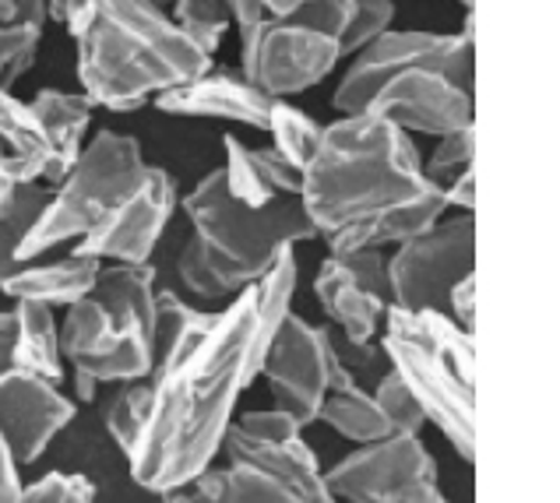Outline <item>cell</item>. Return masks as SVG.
<instances>
[{
  "label": "cell",
  "mask_w": 560,
  "mask_h": 503,
  "mask_svg": "<svg viewBox=\"0 0 560 503\" xmlns=\"http://www.w3.org/2000/svg\"><path fill=\"white\" fill-rule=\"evenodd\" d=\"M177 204L180 198L173 176L163 166H149L141 184L114 208V215L78 239L74 250L100 257L103 265H149Z\"/></svg>",
  "instance_id": "cell-14"
},
{
  "label": "cell",
  "mask_w": 560,
  "mask_h": 503,
  "mask_svg": "<svg viewBox=\"0 0 560 503\" xmlns=\"http://www.w3.org/2000/svg\"><path fill=\"white\" fill-rule=\"evenodd\" d=\"M170 19L177 22L184 36L208 57L219 54V46L233 25L226 8H222L219 0H180V4L170 11Z\"/></svg>",
  "instance_id": "cell-28"
},
{
  "label": "cell",
  "mask_w": 560,
  "mask_h": 503,
  "mask_svg": "<svg viewBox=\"0 0 560 503\" xmlns=\"http://www.w3.org/2000/svg\"><path fill=\"white\" fill-rule=\"evenodd\" d=\"M222 152H226L222 180H226V190L236 201L261 208L279 198H300V169L279 149H271V144L268 149H250L236 134H226Z\"/></svg>",
  "instance_id": "cell-20"
},
{
  "label": "cell",
  "mask_w": 560,
  "mask_h": 503,
  "mask_svg": "<svg viewBox=\"0 0 560 503\" xmlns=\"http://www.w3.org/2000/svg\"><path fill=\"white\" fill-rule=\"evenodd\" d=\"M14 355V311H0V373L11 370Z\"/></svg>",
  "instance_id": "cell-43"
},
{
  "label": "cell",
  "mask_w": 560,
  "mask_h": 503,
  "mask_svg": "<svg viewBox=\"0 0 560 503\" xmlns=\"http://www.w3.org/2000/svg\"><path fill=\"white\" fill-rule=\"evenodd\" d=\"M46 14H50V22H60L68 19V0H46Z\"/></svg>",
  "instance_id": "cell-46"
},
{
  "label": "cell",
  "mask_w": 560,
  "mask_h": 503,
  "mask_svg": "<svg viewBox=\"0 0 560 503\" xmlns=\"http://www.w3.org/2000/svg\"><path fill=\"white\" fill-rule=\"evenodd\" d=\"M300 4H311V0H261L265 14H271V19H285V14H293Z\"/></svg>",
  "instance_id": "cell-44"
},
{
  "label": "cell",
  "mask_w": 560,
  "mask_h": 503,
  "mask_svg": "<svg viewBox=\"0 0 560 503\" xmlns=\"http://www.w3.org/2000/svg\"><path fill=\"white\" fill-rule=\"evenodd\" d=\"M103 261L100 257L78 254L71 250L60 261H22L19 271H11L0 292L11 300H36V303H50V306H68L78 296L92 292L95 279H100Z\"/></svg>",
  "instance_id": "cell-22"
},
{
  "label": "cell",
  "mask_w": 560,
  "mask_h": 503,
  "mask_svg": "<svg viewBox=\"0 0 560 503\" xmlns=\"http://www.w3.org/2000/svg\"><path fill=\"white\" fill-rule=\"evenodd\" d=\"M444 204L455 208V212H472L476 208V173L472 169L455 176V180L444 187Z\"/></svg>",
  "instance_id": "cell-41"
},
{
  "label": "cell",
  "mask_w": 560,
  "mask_h": 503,
  "mask_svg": "<svg viewBox=\"0 0 560 503\" xmlns=\"http://www.w3.org/2000/svg\"><path fill=\"white\" fill-rule=\"evenodd\" d=\"M317 423H325L328 430H335L353 444H366V441H377L384 433H392L381 405L374 401V395L366 391V387H360V381L331 387L322 401V409H317Z\"/></svg>",
  "instance_id": "cell-25"
},
{
  "label": "cell",
  "mask_w": 560,
  "mask_h": 503,
  "mask_svg": "<svg viewBox=\"0 0 560 503\" xmlns=\"http://www.w3.org/2000/svg\"><path fill=\"white\" fill-rule=\"evenodd\" d=\"M374 401L381 405L384 419H388L392 433H423L427 426V412L423 405L416 401V395L406 387V381L388 366L374 384Z\"/></svg>",
  "instance_id": "cell-30"
},
{
  "label": "cell",
  "mask_w": 560,
  "mask_h": 503,
  "mask_svg": "<svg viewBox=\"0 0 560 503\" xmlns=\"http://www.w3.org/2000/svg\"><path fill=\"white\" fill-rule=\"evenodd\" d=\"M60 352L100 384L149 377L155 366V268L103 265L92 292L63 306Z\"/></svg>",
  "instance_id": "cell-5"
},
{
  "label": "cell",
  "mask_w": 560,
  "mask_h": 503,
  "mask_svg": "<svg viewBox=\"0 0 560 503\" xmlns=\"http://www.w3.org/2000/svg\"><path fill=\"white\" fill-rule=\"evenodd\" d=\"M285 19L339 39L349 19V0H311V4H300L293 14H285Z\"/></svg>",
  "instance_id": "cell-36"
},
{
  "label": "cell",
  "mask_w": 560,
  "mask_h": 503,
  "mask_svg": "<svg viewBox=\"0 0 560 503\" xmlns=\"http://www.w3.org/2000/svg\"><path fill=\"white\" fill-rule=\"evenodd\" d=\"M230 454V461H247L254 468H261L276 482L285 486V493L293 496V503H325L331 500L322 479V465H317L314 447L300 436H290V441L268 444V441H254V436L240 433L233 423L226 426V436H222V447Z\"/></svg>",
  "instance_id": "cell-17"
},
{
  "label": "cell",
  "mask_w": 560,
  "mask_h": 503,
  "mask_svg": "<svg viewBox=\"0 0 560 503\" xmlns=\"http://www.w3.org/2000/svg\"><path fill=\"white\" fill-rule=\"evenodd\" d=\"M472 159H476V127H462V131L438 138L434 152L423 162V173L430 184L444 190L455 176L472 169Z\"/></svg>",
  "instance_id": "cell-31"
},
{
  "label": "cell",
  "mask_w": 560,
  "mask_h": 503,
  "mask_svg": "<svg viewBox=\"0 0 560 503\" xmlns=\"http://www.w3.org/2000/svg\"><path fill=\"white\" fill-rule=\"evenodd\" d=\"M74 387H78V398H82V401H92L95 391H100V381H92V377H85V373H78V370H74Z\"/></svg>",
  "instance_id": "cell-45"
},
{
  "label": "cell",
  "mask_w": 560,
  "mask_h": 503,
  "mask_svg": "<svg viewBox=\"0 0 560 503\" xmlns=\"http://www.w3.org/2000/svg\"><path fill=\"white\" fill-rule=\"evenodd\" d=\"M78 81L95 109L135 113L159 92L212 71L166 8L149 0H68Z\"/></svg>",
  "instance_id": "cell-2"
},
{
  "label": "cell",
  "mask_w": 560,
  "mask_h": 503,
  "mask_svg": "<svg viewBox=\"0 0 560 503\" xmlns=\"http://www.w3.org/2000/svg\"><path fill=\"white\" fill-rule=\"evenodd\" d=\"M25 503H89L95 500V482L82 472H46L22 486Z\"/></svg>",
  "instance_id": "cell-34"
},
{
  "label": "cell",
  "mask_w": 560,
  "mask_h": 503,
  "mask_svg": "<svg viewBox=\"0 0 560 503\" xmlns=\"http://www.w3.org/2000/svg\"><path fill=\"white\" fill-rule=\"evenodd\" d=\"M190 236L177 257L180 285L201 303H230L240 289L258 282L285 247L317 239L300 198H279L250 208L236 201L222 180V166L205 173L184 198Z\"/></svg>",
  "instance_id": "cell-4"
},
{
  "label": "cell",
  "mask_w": 560,
  "mask_h": 503,
  "mask_svg": "<svg viewBox=\"0 0 560 503\" xmlns=\"http://www.w3.org/2000/svg\"><path fill=\"white\" fill-rule=\"evenodd\" d=\"M54 144L28 103L0 89V184H46Z\"/></svg>",
  "instance_id": "cell-21"
},
{
  "label": "cell",
  "mask_w": 560,
  "mask_h": 503,
  "mask_svg": "<svg viewBox=\"0 0 560 503\" xmlns=\"http://www.w3.org/2000/svg\"><path fill=\"white\" fill-rule=\"evenodd\" d=\"M145 169L149 162L141 155L138 138L100 131L89 144H82L68 173L50 187V201L19 247V261H36V257L89 236L141 184Z\"/></svg>",
  "instance_id": "cell-7"
},
{
  "label": "cell",
  "mask_w": 560,
  "mask_h": 503,
  "mask_svg": "<svg viewBox=\"0 0 560 503\" xmlns=\"http://www.w3.org/2000/svg\"><path fill=\"white\" fill-rule=\"evenodd\" d=\"M430 187L412 138L371 113H339L325 124L300 169V204L317 236L423 198Z\"/></svg>",
  "instance_id": "cell-3"
},
{
  "label": "cell",
  "mask_w": 560,
  "mask_h": 503,
  "mask_svg": "<svg viewBox=\"0 0 560 503\" xmlns=\"http://www.w3.org/2000/svg\"><path fill=\"white\" fill-rule=\"evenodd\" d=\"M395 22V4L392 0H349V19L339 36V54L342 60L363 50L366 43L377 39L384 28Z\"/></svg>",
  "instance_id": "cell-32"
},
{
  "label": "cell",
  "mask_w": 560,
  "mask_h": 503,
  "mask_svg": "<svg viewBox=\"0 0 560 503\" xmlns=\"http://www.w3.org/2000/svg\"><path fill=\"white\" fill-rule=\"evenodd\" d=\"M71 419L74 401L57 381L22 366L0 373V436L19 465H36Z\"/></svg>",
  "instance_id": "cell-15"
},
{
  "label": "cell",
  "mask_w": 560,
  "mask_h": 503,
  "mask_svg": "<svg viewBox=\"0 0 560 503\" xmlns=\"http://www.w3.org/2000/svg\"><path fill=\"white\" fill-rule=\"evenodd\" d=\"M331 349L335 355H339V363L353 373V377H360V373H381L388 370V355H384L381 342H349V338L342 335H331Z\"/></svg>",
  "instance_id": "cell-37"
},
{
  "label": "cell",
  "mask_w": 560,
  "mask_h": 503,
  "mask_svg": "<svg viewBox=\"0 0 560 503\" xmlns=\"http://www.w3.org/2000/svg\"><path fill=\"white\" fill-rule=\"evenodd\" d=\"M39 43V25H0V89H11L25 71H32Z\"/></svg>",
  "instance_id": "cell-33"
},
{
  "label": "cell",
  "mask_w": 560,
  "mask_h": 503,
  "mask_svg": "<svg viewBox=\"0 0 560 503\" xmlns=\"http://www.w3.org/2000/svg\"><path fill=\"white\" fill-rule=\"evenodd\" d=\"M149 4H155V8H166V11H173L180 4V0H149Z\"/></svg>",
  "instance_id": "cell-47"
},
{
  "label": "cell",
  "mask_w": 560,
  "mask_h": 503,
  "mask_svg": "<svg viewBox=\"0 0 560 503\" xmlns=\"http://www.w3.org/2000/svg\"><path fill=\"white\" fill-rule=\"evenodd\" d=\"M296 257L279 254L258 282L226 306L198 311L159 349L149 373V416L127 454L141 490L163 496L215 461L236 401L261 377V355L293 306Z\"/></svg>",
  "instance_id": "cell-1"
},
{
  "label": "cell",
  "mask_w": 560,
  "mask_h": 503,
  "mask_svg": "<svg viewBox=\"0 0 560 503\" xmlns=\"http://www.w3.org/2000/svg\"><path fill=\"white\" fill-rule=\"evenodd\" d=\"M409 63H427L438 68L458 85L472 89L476 68V14L466 11V25L458 32H420V28H384L377 39H371L349 57V68L331 95V106L339 113H363L366 100L388 81L395 71Z\"/></svg>",
  "instance_id": "cell-8"
},
{
  "label": "cell",
  "mask_w": 560,
  "mask_h": 503,
  "mask_svg": "<svg viewBox=\"0 0 560 503\" xmlns=\"http://www.w3.org/2000/svg\"><path fill=\"white\" fill-rule=\"evenodd\" d=\"M314 296L322 303V311L328 314V320L339 328L342 338H349V342H371V338H377L384 324V311L392 306V300L384 296V292L360 282L357 274L331 254L325 257V265L317 268Z\"/></svg>",
  "instance_id": "cell-18"
},
{
  "label": "cell",
  "mask_w": 560,
  "mask_h": 503,
  "mask_svg": "<svg viewBox=\"0 0 560 503\" xmlns=\"http://www.w3.org/2000/svg\"><path fill=\"white\" fill-rule=\"evenodd\" d=\"M381 349L388 366L406 381V387L423 405L427 423H434L444 441L455 447L462 461L476 458V426H472V366L476 346L472 331L441 311H384Z\"/></svg>",
  "instance_id": "cell-6"
},
{
  "label": "cell",
  "mask_w": 560,
  "mask_h": 503,
  "mask_svg": "<svg viewBox=\"0 0 560 503\" xmlns=\"http://www.w3.org/2000/svg\"><path fill=\"white\" fill-rule=\"evenodd\" d=\"M50 201L46 184H0V282L19 271V247Z\"/></svg>",
  "instance_id": "cell-26"
},
{
  "label": "cell",
  "mask_w": 560,
  "mask_h": 503,
  "mask_svg": "<svg viewBox=\"0 0 560 503\" xmlns=\"http://www.w3.org/2000/svg\"><path fill=\"white\" fill-rule=\"evenodd\" d=\"M363 113L395 124L406 134H452L462 127H476V103L472 89L458 85L438 68L427 63H409L395 71L384 85L366 100Z\"/></svg>",
  "instance_id": "cell-13"
},
{
  "label": "cell",
  "mask_w": 560,
  "mask_h": 503,
  "mask_svg": "<svg viewBox=\"0 0 560 503\" xmlns=\"http://www.w3.org/2000/svg\"><path fill=\"white\" fill-rule=\"evenodd\" d=\"M458 4H462V8H466V11H469V8L476 4V0H458Z\"/></svg>",
  "instance_id": "cell-48"
},
{
  "label": "cell",
  "mask_w": 560,
  "mask_h": 503,
  "mask_svg": "<svg viewBox=\"0 0 560 503\" xmlns=\"http://www.w3.org/2000/svg\"><path fill=\"white\" fill-rule=\"evenodd\" d=\"M28 106L39 117L46 138H50V144H54V166H50V176H46V187H54L60 176L68 173L71 162L78 159V152H82L95 103L85 92L43 89V92L32 95Z\"/></svg>",
  "instance_id": "cell-23"
},
{
  "label": "cell",
  "mask_w": 560,
  "mask_h": 503,
  "mask_svg": "<svg viewBox=\"0 0 560 503\" xmlns=\"http://www.w3.org/2000/svg\"><path fill=\"white\" fill-rule=\"evenodd\" d=\"M331 500L353 503H438V461L420 433H384L322 472Z\"/></svg>",
  "instance_id": "cell-9"
},
{
  "label": "cell",
  "mask_w": 560,
  "mask_h": 503,
  "mask_svg": "<svg viewBox=\"0 0 560 503\" xmlns=\"http://www.w3.org/2000/svg\"><path fill=\"white\" fill-rule=\"evenodd\" d=\"M46 0H0V25H39L46 28Z\"/></svg>",
  "instance_id": "cell-39"
},
{
  "label": "cell",
  "mask_w": 560,
  "mask_h": 503,
  "mask_svg": "<svg viewBox=\"0 0 560 503\" xmlns=\"http://www.w3.org/2000/svg\"><path fill=\"white\" fill-rule=\"evenodd\" d=\"M447 317H452L458 328L476 331V271L462 274V279L447 292Z\"/></svg>",
  "instance_id": "cell-38"
},
{
  "label": "cell",
  "mask_w": 560,
  "mask_h": 503,
  "mask_svg": "<svg viewBox=\"0 0 560 503\" xmlns=\"http://www.w3.org/2000/svg\"><path fill=\"white\" fill-rule=\"evenodd\" d=\"M265 131L271 134V149H279L296 169H303V162L311 159L317 138H322V124L307 117V113L293 106L290 100H276L268 109Z\"/></svg>",
  "instance_id": "cell-27"
},
{
  "label": "cell",
  "mask_w": 560,
  "mask_h": 503,
  "mask_svg": "<svg viewBox=\"0 0 560 503\" xmlns=\"http://www.w3.org/2000/svg\"><path fill=\"white\" fill-rule=\"evenodd\" d=\"M22 465L14 461V454L8 441L0 436V503H14L22 500Z\"/></svg>",
  "instance_id": "cell-40"
},
{
  "label": "cell",
  "mask_w": 560,
  "mask_h": 503,
  "mask_svg": "<svg viewBox=\"0 0 560 503\" xmlns=\"http://www.w3.org/2000/svg\"><path fill=\"white\" fill-rule=\"evenodd\" d=\"M155 109L173 113V117H208V120H230L244 124L254 131L268 127V109L276 100L250 85L240 71H205L198 78L173 85L155 95Z\"/></svg>",
  "instance_id": "cell-16"
},
{
  "label": "cell",
  "mask_w": 560,
  "mask_h": 503,
  "mask_svg": "<svg viewBox=\"0 0 560 503\" xmlns=\"http://www.w3.org/2000/svg\"><path fill=\"white\" fill-rule=\"evenodd\" d=\"M339 60V39L290 19L265 14L261 22L240 28V74L268 100H293L322 85Z\"/></svg>",
  "instance_id": "cell-12"
},
{
  "label": "cell",
  "mask_w": 560,
  "mask_h": 503,
  "mask_svg": "<svg viewBox=\"0 0 560 503\" xmlns=\"http://www.w3.org/2000/svg\"><path fill=\"white\" fill-rule=\"evenodd\" d=\"M219 4L226 8V14H230V22L236 25V32L265 19L261 0H219Z\"/></svg>",
  "instance_id": "cell-42"
},
{
  "label": "cell",
  "mask_w": 560,
  "mask_h": 503,
  "mask_svg": "<svg viewBox=\"0 0 560 503\" xmlns=\"http://www.w3.org/2000/svg\"><path fill=\"white\" fill-rule=\"evenodd\" d=\"M145 416H149V377L124 381L120 395L106 409V433L120 447L124 458L131 454L141 426H145Z\"/></svg>",
  "instance_id": "cell-29"
},
{
  "label": "cell",
  "mask_w": 560,
  "mask_h": 503,
  "mask_svg": "<svg viewBox=\"0 0 560 503\" xmlns=\"http://www.w3.org/2000/svg\"><path fill=\"white\" fill-rule=\"evenodd\" d=\"M57 306L36 300H14V355L11 363L43 373L60 384L63 377V352H60V320Z\"/></svg>",
  "instance_id": "cell-24"
},
{
  "label": "cell",
  "mask_w": 560,
  "mask_h": 503,
  "mask_svg": "<svg viewBox=\"0 0 560 503\" xmlns=\"http://www.w3.org/2000/svg\"><path fill=\"white\" fill-rule=\"evenodd\" d=\"M233 426L240 433L254 436V441H268V444H279V441H290V436L303 433V423L285 409H254L244 416H233Z\"/></svg>",
  "instance_id": "cell-35"
},
{
  "label": "cell",
  "mask_w": 560,
  "mask_h": 503,
  "mask_svg": "<svg viewBox=\"0 0 560 503\" xmlns=\"http://www.w3.org/2000/svg\"><path fill=\"white\" fill-rule=\"evenodd\" d=\"M447 212L444 204V190L441 187H430L423 198L406 201V204H395L388 212H377V215H366L357 222H346V225H335V230L322 233L317 239H325L328 254H349V250H392L395 243H402L416 233L430 230L441 215Z\"/></svg>",
  "instance_id": "cell-19"
},
{
  "label": "cell",
  "mask_w": 560,
  "mask_h": 503,
  "mask_svg": "<svg viewBox=\"0 0 560 503\" xmlns=\"http://www.w3.org/2000/svg\"><path fill=\"white\" fill-rule=\"evenodd\" d=\"M476 271V219L462 212L438 219L430 230L395 243L388 254L392 303L406 311L447 314V292L462 274Z\"/></svg>",
  "instance_id": "cell-11"
},
{
  "label": "cell",
  "mask_w": 560,
  "mask_h": 503,
  "mask_svg": "<svg viewBox=\"0 0 560 503\" xmlns=\"http://www.w3.org/2000/svg\"><path fill=\"white\" fill-rule=\"evenodd\" d=\"M261 377L279 409L293 412L303 426L317 423V409L331 387L357 381L331 349V328L303 320L293 314V306L282 314L268 338Z\"/></svg>",
  "instance_id": "cell-10"
}]
</instances>
